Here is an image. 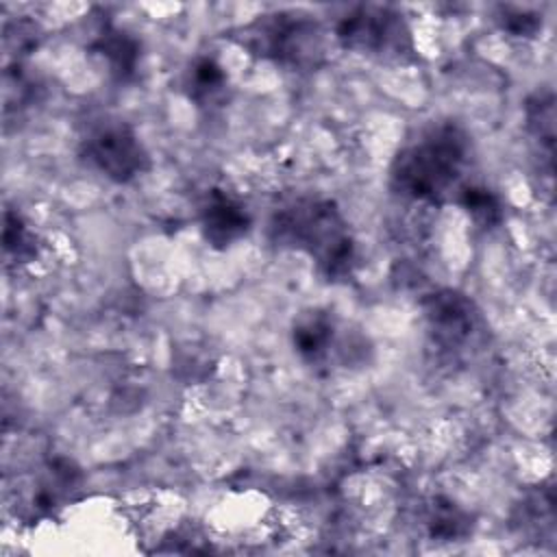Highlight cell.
<instances>
[{
	"label": "cell",
	"instance_id": "1",
	"mask_svg": "<svg viewBox=\"0 0 557 557\" xmlns=\"http://www.w3.org/2000/svg\"><path fill=\"white\" fill-rule=\"evenodd\" d=\"M472 141L463 126L440 120L422 126L389 165L392 189L409 200L442 205L468 185Z\"/></svg>",
	"mask_w": 557,
	"mask_h": 557
},
{
	"label": "cell",
	"instance_id": "2",
	"mask_svg": "<svg viewBox=\"0 0 557 557\" xmlns=\"http://www.w3.org/2000/svg\"><path fill=\"white\" fill-rule=\"evenodd\" d=\"M270 239L281 248L307 255L318 274L329 283L352 276L357 244L352 231L329 198L300 196L278 207L270 220Z\"/></svg>",
	"mask_w": 557,
	"mask_h": 557
},
{
	"label": "cell",
	"instance_id": "3",
	"mask_svg": "<svg viewBox=\"0 0 557 557\" xmlns=\"http://www.w3.org/2000/svg\"><path fill=\"white\" fill-rule=\"evenodd\" d=\"M235 39L252 54L292 70H315L326 59V30L300 11L259 15Z\"/></svg>",
	"mask_w": 557,
	"mask_h": 557
},
{
	"label": "cell",
	"instance_id": "4",
	"mask_svg": "<svg viewBox=\"0 0 557 557\" xmlns=\"http://www.w3.org/2000/svg\"><path fill=\"white\" fill-rule=\"evenodd\" d=\"M333 35L342 48L372 59L396 63L416 59V44L405 15L387 4L346 9L335 22Z\"/></svg>",
	"mask_w": 557,
	"mask_h": 557
},
{
	"label": "cell",
	"instance_id": "5",
	"mask_svg": "<svg viewBox=\"0 0 557 557\" xmlns=\"http://www.w3.org/2000/svg\"><path fill=\"white\" fill-rule=\"evenodd\" d=\"M83 161L104 178L126 185L148 172L150 154L131 124L117 117L91 122L81 137Z\"/></svg>",
	"mask_w": 557,
	"mask_h": 557
},
{
	"label": "cell",
	"instance_id": "6",
	"mask_svg": "<svg viewBox=\"0 0 557 557\" xmlns=\"http://www.w3.org/2000/svg\"><path fill=\"white\" fill-rule=\"evenodd\" d=\"M431 342L450 355L474 348L483 335V318L474 302L455 289L431 292L422 300Z\"/></svg>",
	"mask_w": 557,
	"mask_h": 557
},
{
	"label": "cell",
	"instance_id": "7",
	"mask_svg": "<svg viewBox=\"0 0 557 557\" xmlns=\"http://www.w3.org/2000/svg\"><path fill=\"white\" fill-rule=\"evenodd\" d=\"M198 222L205 242L224 250L250 231V213L244 202L222 187H211L200 200Z\"/></svg>",
	"mask_w": 557,
	"mask_h": 557
},
{
	"label": "cell",
	"instance_id": "8",
	"mask_svg": "<svg viewBox=\"0 0 557 557\" xmlns=\"http://www.w3.org/2000/svg\"><path fill=\"white\" fill-rule=\"evenodd\" d=\"M292 344L305 363H329L333 352H339L335 318L322 309L300 313L292 326Z\"/></svg>",
	"mask_w": 557,
	"mask_h": 557
},
{
	"label": "cell",
	"instance_id": "9",
	"mask_svg": "<svg viewBox=\"0 0 557 557\" xmlns=\"http://www.w3.org/2000/svg\"><path fill=\"white\" fill-rule=\"evenodd\" d=\"M183 91L198 107L218 104L226 96V72L213 57H196L183 74Z\"/></svg>",
	"mask_w": 557,
	"mask_h": 557
},
{
	"label": "cell",
	"instance_id": "10",
	"mask_svg": "<svg viewBox=\"0 0 557 557\" xmlns=\"http://www.w3.org/2000/svg\"><path fill=\"white\" fill-rule=\"evenodd\" d=\"M89 48L107 61L109 72L117 81H128L135 74L139 61V41L128 33L115 26H104Z\"/></svg>",
	"mask_w": 557,
	"mask_h": 557
},
{
	"label": "cell",
	"instance_id": "11",
	"mask_svg": "<svg viewBox=\"0 0 557 557\" xmlns=\"http://www.w3.org/2000/svg\"><path fill=\"white\" fill-rule=\"evenodd\" d=\"M527 128L533 141L540 146V154L553 163V148H555V98L553 91H537L529 98L527 109Z\"/></svg>",
	"mask_w": 557,
	"mask_h": 557
},
{
	"label": "cell",
	"instance_id": "12",
	"mask_svg": "<svg viewBox=\"0 0 557 557\" xmlns=\"http://www.w3.org/2000/svg\"><path fill=\"white\" fill-rule=\"evenodd\" d=\"M426 529L433 540L455 542L470 533V516L448 498H433L426 509Z\"/></svg>",
	"mask_w": 557,
	"mask_h": 557
},
{
	"label": "cell",
	"instance_id": "13",
	"mask_svg": "<svg viewBox=\"0 0 557 557\" xmlns=\"http://www.w3.org/2000/svg\"><path fill=\"white\" fill-rule=\"evenodd\" d=\"M455 202L461 205L468 211V215L479 226H483V228H492V226L500 224V220H503V202H500V198L492 189H487L483 185L468 183L457 194Z\"/></svg>",
	"mask_w": 557,
	"mask_h": 557
},
{
	"label": "cell",
	"instance_id": "14",
	"mask_svg": "<svg viewBox=\"0 0 557 557\" xmlns=\"http://www.w3.org/2000/svg\"><path fill=\"white\" fill-rule=\"evenodd\" d=\"M2 248L9 259L17 263H28L37 255V237L24 222L17 211H4V228H2Z\"/></svg>",
	"mask_w": 557,
	"mask_h": 557
},
{
	"label": "cell",
	"instance_id": "15",
	"mask_svg": "<svg viewBox=\"0 0 557 557\" xmlns=\"http://www.w3.org/2000/svg\"><path fill=\"white\" fill-rule=\"evenodd\" d=\"M500 28L511 37H535L542 28V17L535 11L520 9V7H500Z\"/></svg>",
	"mask_w": 557,
	"mask_h": 557
}]
</instances>
